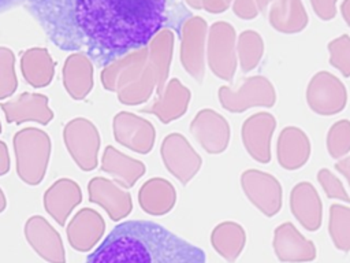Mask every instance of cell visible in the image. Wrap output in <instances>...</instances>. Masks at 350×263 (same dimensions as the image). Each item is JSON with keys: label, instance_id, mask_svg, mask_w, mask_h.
<instances>
[{"label": "cell", "instance_id": "cb8c5ba5", "mask_svg": "<svg viewBox=\"0 0 350 263\" xmlns=\"http://www.w3.org/2000/svg\"><path fill=\"white\" fill-rule=\"evenodd\" d=\"M276 156L283 168H301L310 156V141L306 133L297 126L284 127L278 138Z\"/></svg>", "mask_w": 350, "mask_h": 263}, {"label": "cell", "instance_id": "4316f807", "mask_svg": "<svg viewBox=\"0 0 350 263\" xmlns=\"http://www.w3.org/2000/svg\"><path fill=\"white\" fill-rule=\"evenodd\" d=\"M246 242L245 229L232 221H224L216 225L211 233L213 249L227 262L232 263L243 251Z\"/></svg>", "mask_w": 350, "mask_h": 263}, {"label": "cell", "instance_id": "603a6c76", "mask_svg": "<svg viewBox=\"0 0 350 263\" xmlns=\"http://www.w3.org/2000/svg\"><path fill=\"white\" fill-rule=\"evenodd\" d=\"M100 168L109 174L113 181L124 189L133 188L146 171L144 162L123 153L113 145H107L104 148Z\"/></svg>", "mask_w": 350, "mask_h": 263}, {"label": "cell", "instance_id": "d590c367", "mask_svg": "<svg viewBox=\"0 0 350 263\" xmlns=\"http://www.w3.org/2000/svg\"><path fill=\"white\" fill-rule=\"evenodd\" d=\"M331 63L345 77H350V42H336L332 47Z\"/></svg>", "mask_w": 350, "mask_h": 263}, {"label": "cell", "instance_id": "ab89813d", "mask_svg": "<svg viewBox=\"0 0 350 263\" xmlns=\"http://www.w3.org/2000/svg\"><path fill=\"white\" fill-rule=\"evenodd\" d=\"M7 208V197L3 192V189L0 188V214Z\"/></svg>", "mask_w": 350, "mask_h": 263}, {"label": "cell", "instance_id": "d6a6232c", "mask_svg": "<svg viewBox=\"0 0 350 263\" xmlns=\"http://www.w3.org/2000/svg\"><path fill=\"white\" fill-rule=\"evenodd\" d=\"M18 89L15 56L11 49L0 48V100L11 97Z\"/></svg>", "mask_w": 350, "mask_h": 263}, {"label": "cell", "instance_id": "e575fe53", "mask_svg": "<svg viewBox=\"0 0 350 263\" xmlns=\"http://www.w3.org/2000/svg\"><path fill=\"white\" fill-rule=\"evenodd\" d=\"M260 55H261L260 45L252 38H245L239 45V59H241L242 70L245 73L253 70L258 63Z\"/></svg>", "mask_w": 350, "mask_h": 263}, {"label": "cell", "instance_id": "6da1fadb", "mask_svg": "<svg viewBox=\"0 0 350 263\" xmlns=\"http://www.w3.org/2000/svg\"><path fill=\"white\" fill-rule=\"evenodd\" d=\"M25 5L56 48L82 52L98 66L148 47L164 29L180 32L191 16L182 0H26Z\"/></svg>", "mask_w": 350, "mask_h": 263}, {"label": "cell", "instance_id": "8fae6325", "mask_svg": "<svg viewBox=\"0 0 350 263\" xmlns=\"http://www.w3.org/2000/svg\"><path fill=\"white\" fill-rule=\"evenodd\" d=\"M23 234L33 251L48 263H66V249L60 233L42 215L26 219Z\"/></svg>", "mask_w": 350, "mask_h": 263}, {"label": "cell", "instance_id": "ac0fdd59", "mask_svg": "<svg viewBox=\"0 0 350 263\" xmlns=\"http://www.w3.org/2000/svg\"><path fill=\"white\" fill-rule=\"evenodd\" d=\"M82 189L71 178L56 179L42 196L46 214L59 225L64 226L77 205L82 203Z\"/></svg>", "mask_w": 350, "mask_h": 263}, {"label": "cell", "instance_id": "8d00e7d4", "mask_svg": "<svg viewBox=\"0 0 350 263\" xmlns=\"http://www.w3.org/2000/svg\"><path fill=\"white\" fill-rule=\"evenodd\" d=\"M11 168V158L8 147L4 141L0 140V177L5 175Z\"/></svg>", "mask_w": 350, "mask_h": 263}, {"label": "cell", "instance_id": "83f0119b", "mask_svg": "<svg viewBox=\"0 0 350 263\" xmlns=\"http://www.w3.org/2000/svg\"><path fill=\"white\" fill-rule=\"evenodd\" d=\"M172 44H174V32L170 29L161 30L154 38L148 44V60L154 68L157 77L156 96H160L164 90V86L168 81L170 66L172 59Z\"/></svg>", "mask_w": 350, "mask_h": 263}, {"label": "cell", "instance_id": "9c48e42d", "mask_svg": "<svg viewBox=\"0 0 350 263\" xmlns=\"http://www.w3.org/2000/svg\"><path fill=\"white\" fill-rule=\"evenodd\" d=\"M196 141L211 155H219L228 147L231 127L227 119L212 108L200 110L189 125Z\"/></svg>", "mask_w": 350, "mask_h": 263}, {"label": "cell", "instance_id": "7a4b0ae2", "mask_svg": "<svg viewBox=\"0 0 350 263\" xmlns=\"http://www.w3.org/2000/svg\"><path fill=\"white\" fill-rule=\"evenodd\" d=\"M85 263H206V256L153 221L131 219L116 225Z\"/></svg>", "mask_w": 350, "mask_h": 263}, {"label": "cell", "instance_id": "f546056e", "mask_svg": "<svg viewBox=\"0 0 350 263\" xmlns=\"http://www.w3.org/2000/svg\"><path fill=\"white\" fill-rule=\"evenodd\" d=\"M156 86H157V77H156L154 68L148 60L145 71L142 73L139 79L116 92V96L119 103L124 105H138V104L146 103L152 97L153 92H156Z\"/></svg>", "mask_w": 350, "mask_h": 263}, {"label": "cell", "instance_id": "30bf717a", "mask_svg": "<svg viewBox=\"0 0 350 263\" xmlns=\"http://www.w3.org/2000/svg\"><path fill=\"white\" fill-rule=\"evenodd\" d=\"M246 197L267 216H273L282 208V185L269 173L249 168L241 175Z\"/></svg>", "mask_w": 350, "mask_h": 263}, {"label": "cell", "instance_id": "e0dca14e", "mask_svg": "<svg viewBox=\"0 0 350 263\" xmlns=\"http://www.w3.org/2000/svg\"><path fill=\"white\" fill-rule=\"evenodd\" d=\"M191 100L190 89L183 85L178 78L167 81L164 90L160 96H156L154 101L146 107H142L139 112L154 115L161 123H171L187 112Z\"/></svg>", "mask_w": 350, "mask_h": 263}, {"label": "cell", "instance_id": "ffe728a7", "mask_svg": "<svg viewBox=\"0 0 350 263\" xmlns=\"http://www.w3.org/2000/svg\"><path fill=\"white\" fill-rule=\"evenodd\" d=\"M62 75L63 86L72 100L86 99L94 86L93 62L82 52H72L66 59Z\"/></svg>", "mask_w": 350, "mask_h": 263}, {"label": "cell", "instance_id": "52a82bcc", "mask_svg": "<svg viewBox=\"0 0 350 263\" xmlns=\"http://www.w3.org/2000/svg\"><path fill=\"white\" fill-rule=\"evenodd\" d=\"M113 138L122 147L139 153H149L156 142L153 123L130 111H120L112 118Z\"/></svg>", "mask_w": 350, "mask_h": 263}, {"label": "cell", "instance_id": "1f68e13d", "mask_svg": "<svg viewBox=\"0 0 350 263\" xmlns=\"http://www.w3.org/2000/svg\"><path fill=\"white\" fill-rule=\"evenodd\" d=\"M328 153L335 158H343L350 152V121L340 119L335 122L327 134Z\"/></svg>", "mask_w": 350, "mask_h": 263}, {"label": "cell", "instance_id": "836d02e7", "mask_svg": "<svg viewBox=\"0 0 350 263\" xmlns=\"http://www.w3.org/2000/svg\"><path fill=\"white\" fill-rule=\"evenodd\" d=\"M317 179L323 188V190L325 192V195L329 199H338L340 201L345 203H350V197L343 186V184L340 182V179L332 174L328 168H321L317 173Z\"/></svg>", "mask_w": 350, "mask_h": 263}, {"label": "cell", "instance_id": "ba28073f", "mask_svg": "<svg viewBox=\"0 0 350 263\" xmlns=\"http://www.w3.org/2000/svg\"><path fill=\"white\" fill-rule=\"evenodd\" d=\"M306 101L316 114L335 115L345 108L347 90L338 77L327 71H320L308 84Z\"/></svg>", "mask_w": 350, "mask_h": 263}, {"label": "cell", "instance_id": "60d3db41", "mask_svg": "<svg viewBox=\"0 0 350 263\" xmlns=\"http://www.w3.org/2000/svg\"><path fill=\"white\" fill-rule=\"evenodd\" d=\"M0 133H1V122H0Z\"/></svg>", "mask_w": 350, "mask_h": 263}, {"label": "cell", "instance_id": "4dcf8cb0", "mask_svg": "<svg viewBox=\"0 0 350 263\" xmlns=\"http://www.w3.org/2000/svg\"><path fill=\"white\" fill-rule=\"evenodd\" d=\"M329 236L340 251H350V207L332 204L329 208Z\"/></svg>", "mask_w": 350, "mask_h": 263}, {"label": "cell", "instance_id": "484cf974", "mask_svg": "<svg viewBox=\"0 0 350 263\" xmlns=\"http://www.w3.org/2000/svg\"><path fill=\"white\" fill-rule=\"evenodd\" d=\"M21 71L33 88L48 86L55 77V62L45 48H31L21 58Z\"/></svg>", "mask_w": 350, "mask_h": 263}, {"label": "cell", "instance_id": "2e32d148", "mask_svg": "<svg viewBox=\"0 0 350 263\" xmlns=\"http://www.w3.org/2000/svg\"><path fill=\"white\" fill-rule=\"evenodd\" d=\"M275 129V116L265 111L250 115L242 123V142L247 153L258 163H268L271 160V138Z\"/></svg>", "mask_w": 350, "mask_h": 263}, {"label": "cell", "instance_id": "7402d4cb", "mask_svg": "<svg viewBox=\"0 0 350 263\" xmlns=\"http://www.w3.org/2000/svg\"><path fill=\"white\" fill-rule=\"evenodd\" d=\"M138 204L148 215H165L176 204V189L168 179L152 177L139 186Z\"/></svg>", "mask_w": 350, "mask_h": 263}, {"label": "cell", "instance_id": "8992f818", "mask_svg": "<svg viewBox=\"0 0 350 263\" xmlns=\"http://www.w3.org/2000/svg\"><path fill=\"white\" fill-rule=\"evenodd\" d=\"M165 170L182 185H187L200 171L202 159L190 141L178 132L167 134L160 145Z\"/></svg>", "mask_w": 350, "mask_h": 263}, {"label": "cell", "instance_id": "f1b7e54d", "mask_svg": "<svg viewBox=\"0 0 350 263\" xmlns=\"http://www.w3.org/2000/svg\"><path fill=\"white\" fill-rule=\"evenodd\" d=\"M217 34L213 36L208 52V64L212 73L224 81L231 82L235 74V56L231 47V40L228 32H223L219 29Z\"/></svg>", "mask_w": 350, "mask_h": 263}, {"label": "cell", "instance_id": "4fadbf2b", "mask_svg": "<svg viewBox=\"0 0 350 263\" xmlns=\"http://www.w3.org/2000/svg\"><path fill=\"white\" fill-rule=\"evenodd\" d=\"M0 108L4 112L7 123L36 122L38 125H48L55 114L49 107L48 96L37 92H23L15 99L1 101Z\"/></svg>", "mask_w": 350, "mask_h": 263}, {"label": "cell", "instance_id": "44dd1931", "mask_svg": "<svg viewBox=\"0 0 350 263\" xmlns=\"http://www.w3.org/2000/svg\"><path fill=\"white\" fill-rule=\"evenodd\" d=\"M290 208L295 219L309 231L321 226L323 204L316 188L310 182L297 184L290 193Z\"/></svg>", "mask_w": 350, "mask_h": 263}, {"label": "cell", "instance_id": "f35d334b", "mask_svg": "<svg viewBox=\"0 0 350 263\" xmlns=\"http://www.w3.org/2000/svg\"><path fill=\"white\" fill-rule=\"evenodd\" d=\"M26 0H0V15L4 12L11 11L15 7H19L23 4Z\"/></svg>", "mask_w": 350, "mask_h": 263}, {"label": "cell", "instance_id": "3957f363", "mask_svg": "<svg viewBox=\"0 0 350 263\" xmlns=\"http://www.w3.org/2000/svg\"><path fill=\"white\" fill-rule=\"evenodd\" d=\"M12 147L19 179L30 186L41 184L51 160L52 140L49 134L34 126L23 127L14 134Z\"/></svg>", "mask_w": 350, "mask_h": 263}, {"label": "cell", "instance_id": "d4e9b609", "mask_svg": "<svg viewBox=\"0 0 350 263\" xmlns=\"http://www.w3.org/2000/svg\"><path fill=\"white\" fill-rule=\"evenodd\" d=\"M197 18L190 16L182 26L179 36L182 40L180 62L183 68L197 82H202L205 75V63L201 40L194 34Z\"/></svg>", "mask_w": 350, "mask_h": 263}, {"label": "cell", "instance_id": "74e56055", "mask_svg": "<svg viewBox=\"0 0 350 263\" xmlns=\"http://www.w3.org/2000/svg\"><path fill=\"white\" fill-rule=\"evenodd\" d=\"M335 168L342 174L345 175V178L347 179L349 185H350V155L340 159L336 164H335Z\"/></svg>", "mask_w": 350, "mask_h": 263}, {"label": "cell", "instance_id": "5bb4252c", "mask_svg": "<svg viewBox=\"0 0 350 263\" xmlns=\"http://www.w3.org/2000/svg\"><path fill=\"white\" fill-rule=\"evenodd\" d=\"M68 244L78 252H89L105 234V221L103 215L90 207L81 208L66 227Z\"/></svg>", "mask_w": 350, "mask_h": 263}, {"label": "cell", "instance_id": "5b68a950", "mask_svg": "<svg viewBox=\"0 0 350 263\" xmlns=\"http://www.w3.org/2000/svg\"><path fill=\"white\" fill-rule=\"evenodd\" d=\"M217 97L224 110L239 114L252 107H272L276 101V90L267 77H247L232 89L223 85L217 90Z\"/></svg>", "mask_w": 350, "mask_h": 263}, {"label": "cell", "instance_id": "277c9868", "mask_svg": "<svg viewBox=\"0 0 350 263\" xmlns=\"http://www.w3.org/2000/svg\"><path fill=\"white\" fill-rule=\"evenodd\" d=\"M64 145L82 171H92L98 164L101 137L97 126L85 116L70 119L63 127Z\"/></svg>", "mask_w": 350, "mask_h": 263}, {"label": "cell", "instance_id": "9a60e30c", "mask_svg": "<svg viewBox=\"0 0 350 263\" xmlns=\"http://www.w3.org/2000/svg\"><path fill=\"white\" fill-rule=\"evenodd\" d=\"M148 47H144L104 66L100 73L103 88L116 93L139 79L148 64Z\"/></svg>", "mask_w": 350, "mask_h": 263}, {"label": "cell", "instance_id": "d6986e66", "mask_svg": "<svg viewBox=\"0 0 350 263\" xmlns=\"http://www.w3.org/2000/svg\"><path fill=\"white\" fill-rule=\"evenodd\" d=\"M273 249L279 260L288 263L312 262L316 258L314 244L305 238L291 222H284L275 229Z\"/></svg>", "mask_w": 350, "mask_h": 263}, {"label": "cell", "instance_id": "7c38bea8", "mask_svg": "<svg viewBox=\"0 0 350 263\" xmlns=\"http://www.w3.org/2000/svg\"><path fill=\"white\" fill-rule=\"evenodd\" d=\"M89 201L104 208L109 219L118 222L133 211L131 193L116 181L107 177H94L88 184Z\"/></svg>", "mask_w": 350, "mask_h": 263}]
</instances>
